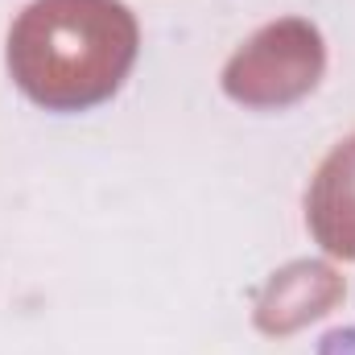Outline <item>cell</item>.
Masks as SVG:
<instances>
[{
	"label": "cell",
	"instance_id": "6da1fadb",
	"mask_svg": "<svg viewBox=\"0 0 355 355\" xmlns=\"http://www.w3.org/2000/svg\"><path fill=\"white\" fill-rule=\"evenodd\" d=\"M141 25L124 0H33L8 29V75L46 112H83L124 87Z\"/></svg>",
	"mask_w": 355,
	"mask_h": 355
},
{
	"label": "cell",
	"instance_id": "7a4b0ae2",
	"mask_svg": "<svg viewBox=\"0 0 355 355\" xmlns=\"http://www.w3.org/2000/svg\"><path fill=\"white\" fill-rule=\"evenodd\" d=\"M327 75V42L314 21L281 17L261 25L223 67L227 99L244 107H289Z\"/></svg>",
	"mask_w": 355,
	"mask_h": 355
},
{
	"label": "cell",
	"instance_id": "3957f363",
	"mask_svg": "<svg viewBox=\"0 0 355 355\" xmlns=\"http://www.w3.org/2000/svg\"><path fill=\"white\" fill-rule=\"evenodd\" d=\"M347 285L327 261H293V265L277 268L265 281V289L257 293V310L252 322L268 339H285L310 322H318L322 314H331L343 302Z\"/></svg>",
	"mask_w": 355,
	"mask_h": 355
},
{
	"label": "cell",
	"instance_id": "277c9868",
	"mask_svg": "<svg viewBox=\"0 0 355 355\" xmlns=\"http://www.w3.org/2000/svg\"><path fill=\"white\" fill-rule=\"evenodd\" d=\"M306 223L327 257L355 261V132L339 141L310 178Z\"/></svg>",
	"mask_w": 355,
	"mask_h": 355
}]
</instances>
